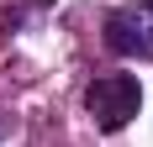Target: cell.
Wrapping results in <instances>:
<instances>
[{"instance_id":"1","label":"cell","mask_w":153,"mask_h":147,"mask_svg":"<svg viewBox=\"0 0 153 147\" xmlns=\"http://www.w3.org/2000/svg\"><path fill=\"white\" fill-rule=\"evenodd\" d=\"M85 110L95 116L100 132H122L127 121L143 110V84L132 74H100V79L85 89Z\"/></svg>"},{"instance_id":"2","label":"cell","mask_w":153,"mask_h":147,"mask_svg":"<svg viewBox=\"0 0 153 147\" xmlns=\"http://www.w3.org/2000/svg\"><path fill=\"white\" fill-rule=\"evenodd\" d=\"M106 47L122 53V58H153V11H137V5H116L106 16Z\"/></svg>"},{"instance_id":"3","label":"cell","mask_w":153,"mask_h":147,"mask_svg":"<svg viewBox=\"0 0 153 147\" xmlns=\"http://www.w3.org/2000/svg\"><path fill=\"white\" fill-rule=\"evenodd\" d=\"M0 137H5V121H0Z\"/></svg>"},{"instance_id":"4","label":"cell","mask_w":153,"mask_h":147,"mask_svg":"<svg viewBox=\"0 0 153 147\" xmlns=\"http://www.w3.org/2000/svg\"><path fill=\"white\" fill-rule=\"evenodd\" d=\"M148 11H153V0H148Z\"/></svg>"}]
</instances>
